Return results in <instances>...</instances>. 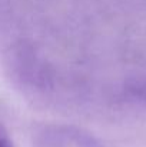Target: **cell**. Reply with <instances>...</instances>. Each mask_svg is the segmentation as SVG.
<instances>
[{"label": "cell", "instance_id": "1", "mask_svg": "<svg viewBox=\"0 0 146 147\" xmlns=\"http://www.w3.org/2000/svg\"><path fill=\"white\" fill-rule=\"evenodd\" d=\"M43 147H96V144L93 139L79 131L56 129L46 134Z\"/></svg>", "mask_w": 146, "mask_h": 147}, {"label": "cell", "instance_id": "2", "mask_svg": "<svg viewBox=\"0 0 146 147\" xmlns=\"http://www.w3.org/2000/svg\"><path fill=\"white\" fill-rule=\"evenodd\" d=\"M0 147H13L10 134L3 124H0Z\"/></svg>", "mask_w": 146, "mask_h": 147}]
</instances>
